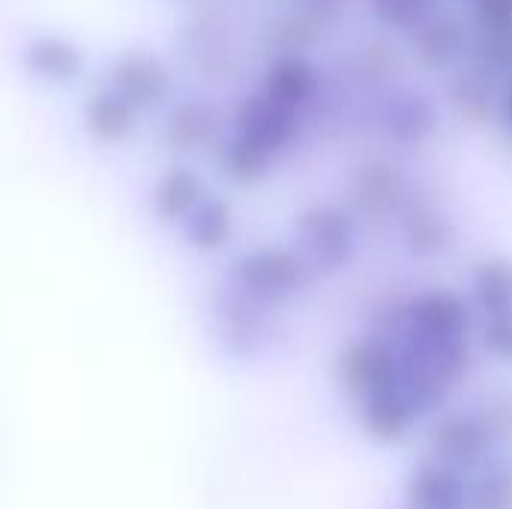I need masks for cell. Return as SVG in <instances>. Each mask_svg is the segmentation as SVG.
Here are the masks:
<instances>
[{
    "mask_svg": "<svg viewBox=\"0 0 512 509\" xmlns=\"http://www.w3.org/2000/svg\"><path fill=\"white\" fill-rule=\"evenodd\" d=\"M399 336L402 342L396 351L402 363V390L411 396L420 414H432L474 366L468 339H435L411 327H405Z\"/></svg>",
    "mask_w": 512,
    "mask_h": 509,
    "instance_id": "1",
    "label": "cell"
},
{
    "mask_svg": "<svg viewBox=\"0 0 512 509\" xmlns=\"http://www.w3.org/2000/svg\"><path fill=\"white\" fill-rule=\"evenodd\" d=\"M312 279V267L297 249L288 246H264L243 252L228 273V282L246 297L273 306L294 294H300Z\"/></svg>",
    "mask_w": 512,
    "mask_h": 509,
    "instance_id": "2",
    "label": "cell"
},
{
    "mask_svg": "<svg viewBox=\"0 0 512 509\" xmlns=\"http://www.w3.org/2000/svg\"><path fill=\"white\" fill-rule=\"evenodd\" d=\"M294 243L312 273H339L357 255V222L345 207L312 204L294 219Z\"/></svg>",
    "mask_w": 512,
    "mask_h": 509,
    "instance_id": "3",
    "label": "cell"
},
{
    "mask_svg": "<svg viewBox=\"0 0 512 509\" xmlns=\"http://www.w3.org/2000/svg\"><path fill=\"white\" fill-rule=\"evenodd\" d=\"M336 378L339 384L354 393L357 399L402 387V363L399 351L378 336L357 339L345 345L336 357Z\"/></svg>",
    "mask_w": 512,
    "mask_h": 509,
    "instance_id": "4",
    "label": "cell"
},
{
    "mask_svg": "<svg viewBox=\"0 0 512 509\" xmlns=\"http://www.w3.org/2000/svg\"><path fill=\"white\" fill-rule=\"evenodd\" d=\"M102 84L123 93L141 111H153L168 102L174 90V75L168 63L150 51H123L108 63Z\"/></svg>",
    "mask_w": 512,
    "mask_h": 509,
    "instance_id": "5",
    "label": "cell"
},
{
    "mask_svg": "<svg viewBox=\"0 0 512 509\" xmlns=\"http://www.w3.org/2000/svg\"><path fill=\"white\" fill-rule=\"evenodd\" d=\"M429 447L432 456L456 471H471L480 468L489 453H492V438L483 426V420L474 414H444L432 423L429 429Z\"/></svg>",
    "mask_w": 512,
    "mask_h": 509,
    "instance_id": "6",
    "label": "cell"
},
{
    "mask_svg": "<svg viewBox=\"0 0 512 509\" xmlns=\"http://www.w3.org/2000/svg\"><path fill=\"white\" fill-rule=\"evenodd\" d=\"M231 126H234V132L264 144L267 150H273L279 156L300 135L303 117L297 108H288L258 90L237 102V108L231 114Z\"/></svg>",
    "mask_w": 512,
    "mask_h": 509,
    "instance_id": "7",
    "label": "cell"
},
{
    "mask_svg": "<svg viewBox=\"0 0 512 509\" xmlns=\"http://www.w3.org/2000/svg\"><path fill=\"white\" fill-rule=\"evenodd\" d=\"M264 303L246 297L243 291H237L231 282L222 294H216L213 300V324H216V336L219 345L231 354V357H252L261 342H264Z\"/></svg>",
    "mask_w": 512,
    "mask_h": 509,
    "instance_id": "8",
    "label": "cell"
},
{
    "mask_svg": "<svg viewBox=\"0 0 512 509\" xmlns=\"http://www.w3.org/2000/svg\"><path fill=\"white\" fill-rule=\"evenodd\" d=\"M21 66L39 84L66 87L84 75L87 54L75 39L63 33H36L21 48Z\"/></svg>",
    "mask_w": 512,
    "mask_h": 509,
    "instance_id": "9",
    "label": "cell"
},
{
    "mask_svg": "<svg viewBox=\"0 0 512 509\" xmlns=\"http://www.w3.org/2000/svg\"><path fill=\"white\" fill-rule=\"evenodd\" d=\"M222 120L204 99H183L171 105L162 123V144L177 156H198L222 147Z\"/></svg>",
    "mask_w": 512,
    "mask_h": 509,
    "instance_id": "10",
    "label": "cell"
},
{
    "mask_svg": "<svg viewBox=\"0 0 512 509\" xmlns=\"http://www.w3.org/2000/svg\"><path fill=\"white\" fill-rule=\"evenodd\" d=\"M408 327L435 339H468L474 327V309L471 303L450 291V288H432L417 294L405 306Z\"/></svg>",
    "mask_w": 512,
    "mask_h": 509,
    "instance_id": "11",
    "label": "cell"
},
{
    "mask_svg": "<svg viewBox=\"0 0 512 509\" xmlns=\"http://www.w3.org/2000/svg\"><path fill=\"white\" fill-rule=\"evenodd\" d=\"M141 108L132 105L123 93H117L114 87L102 84L99 90H93L84 99L81 108V126L87 132L90 141L96 144H123L135 135L138 123H141Z\"/></svg>",
    "mask_w": 512,
    "mask_h": 509,
    "instance_id": "12",
    "label": "cell"
},
{
    "mask_svg": "<svg viewBox=\"0 0 512 509\" xmlns=\"http://www.w3.org/2000/svg\"><path fill=\"white\" fill-rule=\"evenodd\" d=\"M318 87H321V72L303 51L276 54L261 78V93L297 111H303L318 96Z\"/></svg>",
    "mask_w": 512,
    "mask_h": 509,
    "instance_id": "13",
    "label": "cell"
},
{
    "mask_svg": "<svg viewBox=\"0 0 512 509\" xmlns=\"http://www.w3.org/2000/svg\"><path fill=\"white\" fill-rule=\"evenodd\" d=\"M357 417H360V429L372 441L396 444L414 429L420 411H417V405L411 402V396L402 387H393V390L360 399V414Z\"/></svg>",
    "mask_w": 512,
    "mask_h": 509,
    "instance_id": "14",
    "label": "cell"
},
{
    "mask_svg": "<svg viewBox=\"0 0 512 509\" xmlns=\"http://www.w3.org/2000/svg\"><path fill=\"white\" fill-rule=\"evenodd\" d=\"M405 498L411 509H465L468 486L462 480V471L435 459L411 471L405 483Z\"/></svg>",
    "mask_w": 512,
    "mask_h": 509,
    "instance_id": "15",
    "label": "cell"
},
{
    "mask_svg": "<svg viewBox=\"0 0 512 509\" xmlns=\"http://www.w3.org/2000/svg\"><path fill=\"white\" fill-rule=\"evenodd\" d=\"M207 195V186L198 171L189 165H174L162 171L150 189V210L156 222L162 225H183V219L198 207V201Z\"/></svg>",
    "mask_w": 512,
    "mask_h": 509,
    "instance_id": "16",
    "label": "cell"
},
{
    "mask_svg": "<svg viewBox=\"0 0 512 509\" xmlns=\"http://www.w3.org/2000/svg\"><path fill=\"white\" fill-rule=\"evenodd\" d=\"M384 132L399 144H417L438 129V105L417 90L393 93L381 108Z\"/></svg>",
    "mask_w": 512,
    "mask_h": 509,
    "instance_id": "17",
    "label": "cell"
},
{
    "mask_svg": "<svg viewBox=\"0 0 512 509\" xmlns=\"http://www.w3.org/2000/svg\"><path fill=\"white\" fill-rule=\"evenodd\" d=\"M471 48V36L462 18L456 15H432L426 24L414 30V54L426 69H447Z\"/></svg>",
    "mask_w": 512,
    "mask_h": 509,
    "instance_id": "18",
    "label": "cell"
},
{
    "mask_svg": "<svg viewBox=\"0 0 512 509\" xmlns=\"http://www.w3.org/2000/svg\"><path fill=\"white\" fill-rule=\"evenodd\" d=\"M180 231H183V240L189 243V249H195L201 255H216L231 243L234 210L225 198L207 192L198 201V207L183 219Z\"/></svg>",
    "mask_w": 512,
    "mask_h": 509,
    "instance_id": "19",
    "label": "cell"
},
{
    "mask_svg": "<svg viewBox=\"0 0 512 509\" xmlns=\"http://www.w3.org/2000/svg\"><path fill=\"white\" fill-rule=\"evenodd\" d=\"M273 159H276L273 150H267L264 144H258L240 132H231L219 147V171L237 186H252V183L264 180Z\"/></svg>",
    "mask_w": 512,
    "mask_h": 509,
    "instance_id": "20",
    "label": "cell"
},
{
    "mask_svg": "<svg viewBox=\"0 0 512 509\" xmlns=\"http://www.w3.org/2000/svg\"><path fill=\"white\" fill-rule=\"evenodd\" d=\"M471 294L483 315H498L512 309V258L492 255L480 261L471 276Z\"/></svg>",
    "mask_w": 512,
    "mask_h": 509,
    "instance_id": "21",
    "label": "cell"
},
{
    "mask_svg": "<svg viewBox=\"0 0 512 509\" xmlns=\"http://www.w3.org/2000/svg\"><path fill=\"white\" fill-rule=\"evenodd\" d=\"M453 240H456L453 222L435 210H417L405 219V246L417 258L441 255L453 246Z\"/></svg>",
    "mask_w": 512,
    "mask_h": 509,
    "instance_id": "22",
    "label": "cell"
},
{
    "mask_svg": "<svg viewBox=\"0 0 512 509\" xmlns=\"http://www.w3.org/2000/svg\"><path fill=\"white\" fill-rule=\"evenodd\" d=\"M471 509H512V459H492L468 489Z\"/></svg>",
    "mask_w": 512,
    "mask_h": 509,
    "instance_id": "23",
    "label": "cell"
},
{
    "mask_svg": "<svg viewBox=\"0 0 512 509\" xmlns=\"http://www.w3.org/2000/svg\"><path fill=\"white\" fill-rule=\"evenodd\" d=\"M357 201L369 210V213H387L396 201H399V180H396V171L375 159V162H366L357 174Z\"/></svg>",
    "mask_w": 512,
    "mask_h": 509,
    "instance_id": "24",
    "label": "cell"
},
{
    "mask_svg": "<svg viewBox=\"0 0 512 509\" xmlns=\"http://www.w3.org/2000/svg\"><path fill=\"white\" fill-rule=\"evenodd\" d=\"M450 102L462 117L483 123L492 111V81L477 69L462 72L450 81Z\"/></svg>",
    "mask_w": 512,
    "mask_h": 509,
    "instance_id": "25",
    "label": "cell"
},
{
    "mask_svg": "<svg viewBox=\"0 0 512 509\" xmlns=\"http://www.w3.org/2000/svg\"><path fill=\"white\" fill-rule=\"evenodd\" d=\"M468 54L474 57V69L486 78L507 75L512 69V30H477Z\"/></svg>",
    "mask_w": 512,
    "mask_h": 509,
    "instance_id": "26",
    "label": "cell"
},
{
    "mask_svg": "<svg viewBox=\"0 0 512 509\" xmlns=\"http://www.w3.org/2000/svg\"><path fill=\"white\" fill-rule=\"evenodd\" d=\"M369 9L393 30H417L438 12V0H369Z\"/></svg>",
    "mask_w": 512,
    "mask_h": 509,
    "instance_id": "27",
    "label": "cell"
},
{
    "mask_svg": "<svg viewBox=\"0 0 512 509\" xmlns=\"http://www.w3.org/2000/svg\"><path fill=\"white\" fill-rule=\"evenodd\" d=\"M477 417L483 420L492 447H512V393H495Z\"/></svg>",
    "mask_w": 512,
    "mask_h": 509,
    "instance_id": "28",
    "label": "cell"
},
{
    "mask_svg": "<svg viewBox=\"0 0 512 509\" xmlns=\"http://www.w3.org/2000/svg\"><path fill=\"white\" fill-rule=\"evenodd\" d=\"M483 345L495 360L512 363V309L498 312V315H486L483 324Z\"/></svg>",
    "mask_w": 512,
    "mask_h": 509,
    "instance_id": "29",
    "label": "cell"
},
{
    "mask_svg": "<svg viewBox=\"0 0 512 509\" xmlns=\"http://www.w3.org/2000/svg\"><path fill=\"white\" fill-rule=\"evenodd\" d=\"M267 39L279 48V54L282 51H303L309 45V39H312V24L306 18H297V15L294 18H279V21L270 24Z\"/></svg>",
    "mask_w": 512,
    "mask_h": 509,
    "instance_id": "30",
    "label": "cell"
},
{
    "mask_svg": "<svg viewBox=\"0 0 512 509\" xmlns=\"http://www.w3.org/2000/svg\"><path fill=\"white\" fill-rule=\"evenodd\" d=\"M477 30H512V0H474Z\"/></svg>",
    "mask_w": 512,
    "mask_h": 509,
    "instance_id": "31",
    "label": "cell"
},
{
    "mask_svg": "<svg viewBox=\"0 0 512 509\" xmlns=\"http://www.w3.org/2000/svg\"><path fill=\"white\" fill-rule=\"evenodd\" d=\"M501 114H504L507 126L512 129V81H510V87L504 90V96H501Z\"/></svg>",
    "mask_w": 512,
    "mask_h": 509,
    "instance_id": "32",
    "label": "cell"
}]
</instances>
